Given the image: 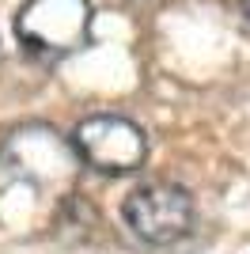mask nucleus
I'll list each match as a JSON object with an SVG mask.
<instances>
[{
	"instance_id": "1",
	"label": "nucleus",
	"mask_w": 250,
	"mask_h": 254,
	"mask_svg": "<svg viewBox=\"0 0 250 254\" xmlns=\"http://www.w3.org/2000/svg\"><path fill=\"white\" fill-rule=\"evenodd\" d=\"M91 8L87 0H27L15 19V34L27 53L64 57L87 42Z\"/></svg>"
},
{
	"instance_id": "2",
	"label": "nucleus",
	"mask_w": 250,
	"mask_h": 254,
	"mask_svg": "<svg viewBox=\"0 0 250 254\" xmlns=\"http://www.w3.org/2000/svg\"><path fill=\"white\" fill-rule=\"evenodd\" d=\"M72 148L103 175H129L148 159V140L136 122L118 114H91L72 129Z\"/></svg>"
},
{
	"instance_id": "3",
	"label": "nucleus",
	"mask_w": 250,
	"mask_h": 254,
	"mask_svg": "<svg viewBox=\"0 0 250 254\" xmlns=\"http://www.w3.org/2000/svg\"><path fill=\"white\" fill-rule=\"evenodd\" d=\"M125 228L144 243H178L193 228V197L182 186H140L122 201Z\"/></svg>"
},
{
	"instance_id": "4",
	"label": "nucleus",
	"mask_w": 250,
	"mask_h": 254,
	"mask_svg": "<svg viewBox=\"0 0 250 254\" xmlns=\"http://www.w3.org/2000/svg\"><path fill=\"white\" fill-rule=\"evenodd\" d=\"M243 11H247V19H250V0H243Z\"/></svg>"
}]
</instances>
